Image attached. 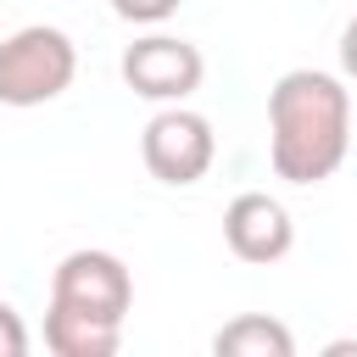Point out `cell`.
Here are the masks:
<instances>
[{
    "label": "cell",
    "instance_id": "cell-2",
    "mask_svg": "<svg viewBox=\"0 0 357 357\" xmlns=\"http://www.w3.org/2000/svg\"><path fill=\"white\" fill-rule=\"evenodd\" d=\"M78 78V45L50 28V22H33V28H17L0 39V106H45L56 95H67Z\"/></svg>",
    "mask_w": 357,
    "mask_h": 357
},
{
    "label": "cell",
    "instance_id": "cell-7",
    "mask_svg": "<svg viewBox=\"0 0 357 357\" xmlns=\"http://www.w3.org/2000/svg\"><path fill=\"white\" fill-rule=\"evenodd\" d=\"M45 346L56 357H112L123 346V318H100V312H78L50 301L45 307Z\"/></svg>",
    "mask_w": 357,
    "mask_h": 357
},
{
    "label": "cell",
    "instance_id": "cell-12",
    "mask_svg": "<svg viewBox=\"0 0 357 357\" xmlns=\"http://www.w3.org/2000/svg\"><path fill=\"white\" fill-rule=\"evenodd\" d=\"M329 357H357V340H335V346H329Z\"/></svg>",
    "mask_w": 357,
    "mask_h": 357
},
{
    "label": "cell",
    "instance_id": "cell-4",
    "mask_svg": "<svg viewBox=\"0 0 357 357\" xmlns=\"http://www.w3.org/2000/svg\"><path fill=\"white\" fill-rule=\"evenodd\" d=\"M201 78H206V56H201V45H190L178 33H145L123 50V84L139 100L178 106L201 89Z\"/></svg>",
    "mask_w": 357,
    "mask_h": 357
},
{
    "label": "cell",
    "instance_id": "cell-5",
    "mask_svg": "<svg viewBox=\"0 0 357 357\" xmlns=\"http://www.w3.org/2000/svg\"><path fill=\"white\" fill-rule=\"evenodd\" d=\"M50 301L78 307V312H100V318H123L134 307V273L117 251L100 245H78L56 262L50 273Z\"/></svg>",
    "mask_w": 357,
    "mask_h": 357
},
{
    "label": "cell",
    "instance_id": "cell-1",
    "mask_svg": "<svg viewBox=\"0 0 357 357\" xmlns=\"http://www.w3.org/2000/svg\"><path fill=\"white\" fill-rule=\"evenodd\" d=\"M351 151V89L335 73L290 67L268 89V162L284 184H324Z\"/></svg>",
    "mask_w": 357,
    "mask_h": 357
},
{
    "label": "cell",
    "instance_id": "cell-8",
    "mask_svg": "<svg viewBox=\"0 0 357 357\" xmlns=\"http://www.w3.org/2000/svg\"><path fill=\"white\" fill-rule=\"evenodd\" d=\"M212 351L218 357H290L296 335L279 318H268V312H240V318H229L212 335Z\"/></svg>",
    "mask_w": 357,
    "mask_h": 357
},
{
    "label": "cell",
    "instance_id": "cell-3",
    "mask_svg": "<svg viewBox=\"0 0 357 357\" xmlns=\"http://www.w3.org/2000/svg\"><path fill=\"white\" fill-rule=\"evenodd\" d=\"M212 156H218V134H212V123H206L201 112H190L184 100H178V106H162V112L145 123V134H139V162H145V173L162 178V184H173V190L201 184L206 167H212Z\"/></svg>",
    "mask_w": 357,
    "mask_h": 357
},
{
    "label": "cell",
    "instance_id": "cell-9",
    "mask_svg": "<svg viewBox=\"0 0 357 357\" xmlns=\"http://www.w3.org/2000/svg\"><path fill=\"white\" fill-rule=\"evenodd\" d=\"M112 11L123 22H134V28H156V22H167L178 11V0H112Z\"/></svg>",
    "mask_w": 357,
    "mask_h": 357
},
{
    "label": "cell",
    "instance_id": "cell-6",
    "mask_svg": "<svg viewBox=\"0 0 357 357\" xmlns=\"http://www.w3.org/2000/svg\"><path fill=\"white\" fill-rule=\"evenodd\" d=\"M223 240H229V251H234L240 262L268 268V262L290 257V245H296L290 206H284L279 195H268V190H245V195H234V201L223 206Z\"/></svg>",
    "mask_w": 357,
    "mask_h": 357
},
{
    "label": "cell",
    "instance_id": "cell-11",
    "mask_svg": "<svg viewBox=\"0 0 357 357\" xmlns=\"http://www.w3.org/2000/svg\"><path fill=\"white\" fill-rule=\"evenodd\" d=\"M340 73L357 78V11H351V22L340 28Z\"/></svg>",
    "mask_w": 357,
    "mask_h": 357
},
{
    "label": "cell",
    "instance_id": "cell-10",
    "mask_svg": "<svg viewBox=\"0 0 357 357\" xmlns=\"http://www.w3.org/2000/svg\"><path fill=\"white\" fill-rule=\"evenodd\" d=\"M28 351V324L11 301H0V357H22Z\"/></svg>",
    "mask_w": 357,
    "mask_h": 357
}]
</instances>
